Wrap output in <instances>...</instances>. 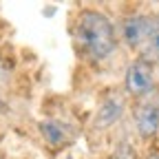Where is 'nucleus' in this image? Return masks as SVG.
Masks as SVG:
<instances>
[{
    "label": "nucleus",
    "mask_w": 159,
    "mask_h": 159,
    "mask_svg": "<svg viewBox=\"0 0 159 159\" xmlns=\"http://www.w3.org/2000/svg\"><path fill=\"white\" fill-rule=\"evenodd\" d=\"M150 29H152V16H144V13L128 16L122 22V40L130 49L142 51L150 35Z\"/></svg>",
    "instance_id": "7ed1b4c3"
},
{
    "label": "nucleus",
    "mask_w": 159,
    "mask_h": 159,
    "mask_svg": "<svg viewBox=\"0 0 159 159\" xmlns=\"http://www.w3.org/2000/svg\"><path fill=\"white\" fill-rule=\"evenodd\" d=\"M124 84H126V91L135 97H142L146 93L152 91L155 86V71H152V62L139 57L128 66L126 71V77H124Z\"/></svg>",
    "instance_id": "f03ea898"
},
{
    "label": "nucleus",
    "mask_w": 159,
    "mask_h": 159,
    "mask_svg": "<svg viewBox=\"0 0 159 159\" xmlns=\"http://www.w3.org/2000/svg\"><path fill=\"white\" fill-rule=\"evenodd\" d=\"M40 128H42L44 139H47L49 144H53V146H60L66 139V130L60 126V124H55V122H42Z\"/></svg>",
    "instance_id": "0eeeda50"
},
{
    "label": "nucleus",
    "mask_w": 159,
    "mask_h": 159,
    "mask_svg": "<svg viewBox=\"0 0 159 159\" xmlns=\"http://www.w3.org/2000/svg\"><path fill=\"white\" fill-rule=\"evenodd\" d=\"M75 35H77V42L84 47V51L93 60H104L115 51V44H117L113 22L104 13L91 11V9L77 16Z\"/></svg>",
    "instance_id": "f257e3e1"
},
{
    "label": "nucleus",
    "mask_w": 159,
    "mask_h": 159,
    "mask_svg": "<svg viewBox=\"0 0 159 159\" xmlns=\"http://www.w3.org/2000/svg\"><path fill=\"white\" fill-rule=\"evenodd\" d=\"M148 159H159V155H152V157H148Z\"/></svg>",
    "instance_id": "6e6552de"
},
{
    "label": "nucleus",
    "mask_w": 159,
    "mask_h": 159,
    "mask_svg": "<svg viewBox=\"0 0 159 159\" xmlns=\"http://www.w3.org/2000/svg\"><path fill=\"white\" fill-rule=\"evenodd\" d=\"M122 102L119 99H115V97H108L106 102L99 106V111H97V117H95V124L97 126H108V124H113L115 119H119L122 117Z\"/></svg>",
    "instance_id": "39448f33"
},
{
    "label": "nucleus",
    "mask_w": 159,
    "mask_h": 159,
    "mask_svg": "<svg viewBox=\"0 0 159 159\" xmlns=\"http://www.w3.org/2000/svg\"><path fill=\"white\" fill-rule=\"evenodd\" d=\"M135 126L142 137H152L159 130V106L152 102H144L135 108Z\"/></svg>",
    "instance_id": "20e7f679"
},
{
    "label": "nucleus",
    "mask_w": 159,
    "mask_h": 159,
    "mask_svg": "<svg viewBox=\"0 0 159 159\" xmlns=\"http://www.w3.org/2000/svg\"><path fill=\"white\" fill-rule=\"evenodd\" d=\"M142 55L148 62L159 60V16H152V29H150V35L142 49Z\"/></svg>",
    "instance_id": "423d86ee"
}]
</instances>
